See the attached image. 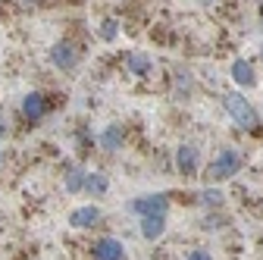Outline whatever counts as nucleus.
I'll return each instance as SVG.
<instances>
[{
	"label": "nucleus",
	"mask_w": 263,
	"mask_h": 260,
	"mask_svg": "<svg viewBox=\"0 0 263 260\" xmlns=\"http://www.w3.org/2000/svg\"><path fill=\"white\" fill-rule=\"evenodd\" d=\"M232 82H235L238 88H254V85H257L254 66H251L248 60H235V63H232Z\"/></svg>",
	"instance_id": "obj_9"
},
{
	"label": "nucleus",
	"mask_w": 263,
	"mask_h": 260,
	"mask_svg": "<svg viewBox=\"0 0 263 260\" xmlns=\"http://www.w3.org/2000/svg\"><path fill=\"white\" fill-rule=\"evenodd\" d=\"M197 160H201V151H197L194 144H182V147L176 151V166H179L182 176H194Z\"/></svg>",
	"instance_id": "obj_8"
},
{
	"label": "nucleus",
	"mask_w": 263,
	"mask_h": 260,
	"mask_svg": "<svg viewBox=\"0 0 263 260\" xmlns=\"http://www.w3.org/2000/svg\"><path fill=\"white\" fill-rule=\"evenodd\" d=\"M188 260H213V257H210V251L197 248V251H191V254H188Z\"/></svg>",
	"instance_id": "obj_17"
},
{
	"label": "nucleus",
	"mask_w": 263,
	"mask_h": 260,
	"mask_svg": "<svg viewBox=\"0 0 263 260\" xmlns=\"http://www.w3.org/2000/svg\"><path fill=\"white\" fill-rule=\"evenodd\" d=\"M47 53H50V63H53L60 72H72L79 66V60H82V50L72 41H57Z\"/></svg>",
	"instance_id": "obj_3"
},
{
	"label": "nucleus",
	"mask_w": 263,
	"mask_h": 260,
	"mask_svg": "<svg viewBox=\"0 0 263 260\" xmlns=\"http://www.w3.org/2000/svg\"><path fill=\"white\" fill-rule=\"evenodd\" d=\"M201 201H204L207 207H216V204L222 201V194H219V191H213V188H207V191H201Z\"/></svg>",
	"instance_id": "obj_16"
},
{
	"label": "nucleus",
	"mask_w": 263,
	"mask_h": 260,
	"mask_svg": "<svg viewBox=\"0 0 263 260\" xmlns=\"http://www.w3.org/2000/svg\"><path fill=\"white\" fill-rule=\"evenodd\" d=\"M10 132V128H7V119H4V113H0V138H4Z\"/></svg>",
	"instance_id": "obj_18"
},
{
	"label": "nucleus",
	"mask_w": 263,
	"mask_h": 260,
	"mask_svg": "<svg viewBox=\"0 0 263 260\" xmlns=\"http://www.w3.org/2000/svg\"><path fill=\"white\" fill-rule=\"evenodd\" d=\"M82 191L91 194V198H101V194H107V176H104V173H88Z\"/></svg>",
	"instance_id": "obj_12"
},
{
	"label": "nucleus",
	"mask_w": 263,
	"mask_h": 260,
	"mask_svg": "<svg viewBox=\"0 0 263 260\" xmlns=\"http://www.w3.org/2000/svg\"><path fill=\"white\" fill-rule=\"evenodd\" d=\"M116 35H119V25H116L113 19H104V22H101V38H104V41H116Z\"/></svg>",
	"instance_id": "obj_15"
},
{
	"label": "nucleus",
	"mask_w": 263,
	"mask_h": 260,
	"mask_svg": "<svg viewBox=\"0 0 263 260\" xmlns=\"http://www.w3.org/2000/svg\"><path fill=\"white\" fill-rule=\"evenodd\" d=\"M91 257H94V260H125V248H122L119 238L104 235V238H97V242L91 245Z\"/></svg>",
	"instance_id": "obj_6"
},
{
	"label": "nucleus",
	"mask_w": 263,
	"mask_h": 260,
	"mask_svg": "<svg viewBox=\"0 0 263 260\" xmlns=\"http://www.w3.org/2000/svg\"><path fill=\"white\" fill-rule=\"evenodd\" d=\"M0 166H4V151H0Z\"/></svg>",
	"instance_id": "obj_19"
},
{
	"label": "nucleus",
	"mask_w": 263,
	"mask_h": 260,
	"mask_svg": "<svg viewBox=\"0 0 263 260\" xmlns=\"http://www.w3.org/2000/svg\"><path fill=\"white\" fill-rule=\"evenodd\" d=\"M201 4H213V0H201Z\"/></svg>",
	"instance_id": "obj_20"
},
{
	"label": "nucleus",
	"mask_w": 263,
	"mask_h": 260,
	"mask_svg": "<svg viewBox=\"0 0 263 260\" xmlns=\"http://www.w3.org/2000/svg\"><path fill=\"white\" fill-rule=\"evenodd\" d=\"M122 141H125L122 125H107V128H104V135H101V147H104L107 154L119 151V147H122Z\"/></svg>",
	"instance_id": "obj_11"
},
{
	"label": "nucleus",
	"mask_w": 263,
	"mask_h": 260,
	"mask_svg": "<svg viewBox=\"0 0 263 260\" xmlns=\"http://www.w3.org/2000/svg\"><path fill=\"white\" fill-rule=\"evenodd\" d=\"M241 151H235V147H222L219 154H216V160L210 163V170H207V179L210 182H226V179H232L238 170H241Z\"/></svg>",
	"instance_id": "obj_2"
},
{
	"label": "nucleus",
	"mask_w": 263,
	"mask_h": 260,
	"mask_svg": "<svg viewBox=\"0 0 263 260\" xmlns=\"http://www.w3.org/2000/svg\"><path fill=\"white\" fill-rule=\"evenodd\" d=\"M97 222H101V207H94V204L76 207L69 213V226H72V229H94Z\"/></svg>",
	"instance_id": "obj_7"
},
{
	"label": "nucleus",
	"mask_w": 263,
	"mask_h": 260,
	"mask_svg": "<svg viewBox=\"0 0 263 260\" xmlns=\"http://www.w3.org/2000/svg\"><path fill=\"white\" fill-rule=\"evenodd\" d=\"M222 104H226V110H229V116L235 119V125L238 128H245V132H257V125H260V116H257V110L251 107V101H245L241 94H226L222 97Z\"/></svg>",
	"instance_id": "obj_1"
},
{
	"label": "nucleus",
	"mask_w": 263,
	"mask_h": 260,
	"mask_svg": "<svg viewBox=\"0 0 263 260\" xmlns=\"http://www.w3.org/2000/svg\"><path fill=\"white\" fill-rule=\"evenodd\" d=\"M47 110H50V104H47V97H44L41 91H31V94L22 97V119H25V122L38 125V122L47 116Z\"/></svg>",
	"instance_id": "obj_4"
},
{
	"label": "nucleus",
	"mask_w": 263,
	"mask_h": 260,
	"mask_svg": "<svg viewBox=\"0 0 263 260\" xmlns=\"http://www.w3.org/2000/svg\"><path fill=\"white\" fill-rule=\"evenodd\" d=\"M125 63H128L132 76H147V72H151V57H147V53H141V50H132Z\"/></svg>",
	"instance_id": "obj_14"
},
{
	"label": "nucleus",
	"mask_w": 263,
	"mask_h": 260,
	"mask_svg": "<svg viewBox=\"0 0 263 260\" xmlns=\"http://www.w3.org/2000/svg\"><path fill=\"white\" fill-rule=\"evenodd\" d=\"M166 232V216H141V235L147 242H157Z\"/></svg>",
	"instance_id": "obj_10"
},
{
	"label": "nucleus",
	"mask_w": 263,
	"mask_h": 260,
	"mask_svg": "<svg viewBox=\"0 0 263 260\" xmlns=\"http://www.w3.org/2000/svg\"><path fill=\"white\" fill-rule=\"evenodd\" d=\"M166 210H170L166 194H144V198L132 201V213L138 216H166Z\"/></svg>",
	"instance_id": "obj_5"
},
{
	"label": "nucleus",
	"mask_w": 263,
	"mask_h": 260,
	"mask_svg": "<svg viewBox=\"0 0 263 260\" xmlns=\"http://www.w3.org/2000/svg\"><path fill=\"white\" fill-rule=\"evenodd\" d=\"M85 170L82 166H66V191L69 194H82V188H85Z\"/></svg>",
	"instance_id": "obj_13"
}]
</instances>
